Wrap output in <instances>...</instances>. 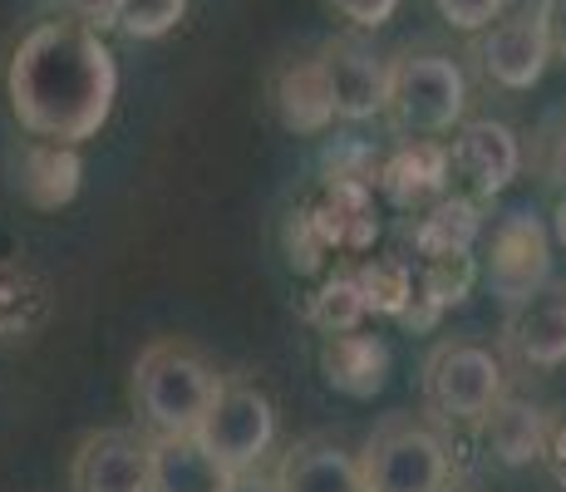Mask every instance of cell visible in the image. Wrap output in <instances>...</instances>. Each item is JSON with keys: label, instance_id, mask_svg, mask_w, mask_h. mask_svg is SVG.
Returning a JSON list of instances; mask_svg holds the SVG:
<instances>
[{"label": "cell", "instance_id": "1", "mask_svg": "<svg viewBox=\"0 0 566 492\" xmlns=\"http://www.w3.org/2000/svg\"><path fill=\"white\" fill-rule=\"evenodd\" d=\"M10 114L40 144L80 148L108 124L118 98V64L104 35L74 20H40L10 54Z\"/></svg>", "mask_w": 566, "mask_h": 492}, {"label": "cell", "instance_id": "2", "mask_svg": "<svg viewBox=\"0 0 566 492\" xmlns=\"http://www.w3.org/2000/svg\"><path fill=\"white\" fill-rule=\"evenodd\" d=\"M222 369L188 341H158L134 359V409L148 439L158 433H192L207 404L222 389Z\"/></svg>", "mask_w": 566, "mask_h": 492}, {"label": "cell", "instance_id": "3", "mask_svg": "<svg viewBox=\"0 0 566 492\" xmlns=\"http://www.w3.org/2000/svg\"><path fill=\"white\" fill-rule=\"evenodd\" d=\"M385 114H389V124L409 138L453 134L468 114V80L459 70V60L439 54V50L399 54V60L389 64Z\"/></svg>", "mask_w": 566, "mask_h": 492}, {"label": "cell", "instance_id": "4", "mask_svg": "<svg viewBox=\"0 0 566 492\" xmlns=\"http://www.w3.org/2000/svg\"><path fill=\"white\" fill-rule=\"evenodd\" d=\"M503 394H507V365L493 345L443 341L423 359V404L443 423L478 429Z\"/></svg>", "mask_w": 566, "mask_h": 492}, {"label": "cell", "instance_id": "5", "mask_svg": "<svg viewBox=\"0 0 566 492\" xmlns=\"http://www.w3.org/2000/svg\"><path fill=\"white\" fill-rule=\"evenodd\" d=\"M365 492H443L449 488V443L433 423L395 414L355 453Z\"/></svg>", "mask_w": 566, "mask_h": 492}, {"label": "cell", "instance_id": "6", "mask_svg": "<svg viewBox=\"0 0 566 492\" xmlns=\"http://www.w3.org/2000/svg\"><path fill=\"white\" fill-rule=\"evenodd\" d=\"M281 414L271 404L266 389L242 385V379H222L217 399L207 404L192 439L202 443V453L227 473H252L266 463V453L276 448Z\"/></svg>", "mask_w": 566, "mask_h": 492}, {"label": "cell", "instance_id": "7", "mask_svg": "<svg viewBox=\"0 0 566 492\" xmlns=\"http://www.w3.org/2000/svg\"><path fill=\"white\" fill-rule=\"evenodd\" d=\"M321 74L325 90H331V108L345 124H365V118L385 114V94H389V64L379 60L365 40H331L321 54Z\"/></svg>", "mask_w": 566, "mask_h": 492}, {"label": "cell", "instance_id": "8", "mask_svg": "<svg viewBox=\"0 0 566 492\" xmlns=\"http://www.w3.org/2000/svg\"><path fill=\"white\" fill-rule=\"evenodd\" d=\"M478 64H483V74L497 84V90H532V84H542V74H547L552 54H547V40H542V25L532 10H522V15H497L488 30H478Z\"/></svg>", "mask_w": 566, "mask_h": 492}, {"label": "cell", "instance_id": "9", "mask_svg": "<svg viewBox=\"0 0 566 492\" xmlns=\"http://www.w3.org/2000/svg\"><path fill=\"white\" fill-rule=\"evenodd\" d=\"M74 492H148V433L99 429L80 443L70 468Z\"/></svg>", "mask_w": 566, "mask_h": 492}, {"label": "cell", "instance_id": "10", "mask_svg": "<svg viewBox=\"0 0 566 492\" xmlns=\"http://www.w3.org/2000/svg\"><path fill=\"white\" fill-rule=\"evenodd\" d=\"M503 349L522 369L566 365V286H542L513 305L503 325Z\"/></svg>", "mask_w": 566, "mask_h": 492}, {"label": "cell", "instance_id": "11", "mask_svg": "<svg viewBox=\"0 0 566 492\" xmlns=\"http://www.w3.org/2000/svg\"><path fill=\"white\" fill-rule=\"evenodd\" d=\"M488 276H493V291L513 305L547 286V232L527 212H513V222L497 227Z\"/></svg>", "mask_w": 566, "mask_h": 492}, {"label": "cell", "instance_id": "12", "mask_svg": "<svg viewBox=\"0 0 566 492\" xmlns=\"http://www.w3.org/2000/svg\"><path fill=\"white\" fill-rule=\"evenodd\" d=\"M271 478H276L281 492H365L355 453L345 443L325 439V433L291 443Z\"/></svg>", "mask_w": 566, "mask_h": 492}, {"label": "cell", "instance_id": "13", "mask_svg": "<svg viewBox=\"0 0 566 492\" xmlns=\"http://www.w3.org/2000/svg\"><path fill=\"white\" fill-rule=\"evenodd\" d=\"M453 168L468 172L478 192L493 197L522 172V144L513 128L497 124V118H473L453 138Z\"/></svg>", "mask_w": 566, "mask_h": 492}, {"label": "cell", "instance_id": "14", "mask_svg": "<svg viewBox=\"0 0 566 492\" xmlns=\"http://www.w3.org/2000/svg\"><path fill=\"white\" fill-rule=\"evenodd\" d=\"M227 468L202 453L192 433L148 439V492H227Z\"/></svg>", "mask_w": 566, "mask_h": 492}, {"label": "cell", "instance_id": "15", "mask_svg": "<svg viewBox=\"0 0 566 492\" xmlns=\"http://www.w3.org/2000/svg\"><path fill=\"white\" fill-rule=\"evenodd\" d=\"M478 429L488 433V448H493V458L503 468H527V463H537V458H547L552 419L527 399L503 394V399L493 404V414H488Z\"/></svg>", "mask_w": 566, "mask_h": 492}, {"label": "cell", "instance_id": "16", "mask_svg": "<svg viewBox=\"0 0 566 492\" xmlns=\"http://www.w3.org/2000/svg\"><path fill=\"white\" fill-rule=\"evenodd\" d=\"M276 108H281V124L296 128V134H321L331 124L335 108H331L321 60H296L276 74Z\"/></svg>", "mask_w": 566, "mask_h": 492}, {"label": "cell", "instance_id": "17", "mask_svg": "<svg viewBox=\"0 0 566 492\" xmlns=\"http://www.w3.org/2000/svg\"><path fill=\"white\" fill-rule=\"evenodd\" d=\"M20 192L35 207H64L80 192V153L64 144H30L20 163Z\"/></svg>", "mask_w": 566, "mask_h": 492}, {"label": "cell", "instance_id": "18", "mask_svg": "<svg viewBox=\"0 0 566 492\" xmlns=\"http://www.w3.org/2000/svg\"><path fill=\"white\" fill-rule=\"evenodd\" d=\"M45 315H50L45 281L25 266L0 261V341H30L45 325Z\"/></svg>", "mask_w": 566, "mask_h": 492}, {"label": "cell", "instance_id": "19", "mask_svg": "<svg viewBox=\"0 0 566 492\" xmlns=\"http://www.w3.org/2000/svg\"><path fill=\"white\" fill-rule=\"evenodd\" d=\"M182 15H188V0H124L118 30H124L128 40H158V35H168Z\"/></svg>", "mask_w": 566, "mask_h": 492}, {"label": "cell", "instance_id": "20", "mask_svg": "<svg viewBox=\"0 0 566 492\" xmlns=\"http://www.w3.org/2000/svg\"><path fill=\"white\" fill-rule=\"evenodd\" d=\"M503 6H507V0H433V10H439L453 30H463V35L488 30L497 15H503Z\"/></svg>", "mask_w": 566, "mask_h": 492}, {"label": "cell", "instance_id": "21", "mask_svg": "<svg viewBox=\"0 0 566 492\" xmlns=\"http://www.w3.org/2000/svg\"><path fill=\"white\" fill-rule=\"evenodd\" d=\"M64 10H70L74 25L94 30V35H104V30H118V15H124V0H60Z\"/></svg>", "mask_w": 566, "mask_h": 492}, {"label": "cell", "instance_id": "22", "mask_svg": "<svg viewBox=\"0 0 566 492\" xmlns=\"http://www.w3.org/2000/svg\"><path fill=\"white\" fill-rule=\"evenodd\" d=\"M331 6H335V15H345L355 30H379L395 20L399 0H331Z\"/></svg>", "mask_w": 566, "mask_h": 492}, {"label": "cell", "instance_id": "23", "mask_svg": "<svg viewBox=\"0 0 566 492\" xmlns=\"http://www.w3.org/2000/svg\"><path fill=\"white\" fill-rule=\"evenodd\" d=\"M537 25H542V40H547V54L566 64V0H537Z\"/></svg>", "mask_w": 566, "mask_h": 492}, {"label": "cell", "instance_id": "24", "mask_svg": "<svg viewBox=\"0 0 566 492\" xmlns=\"http://www.w3.org/2000/svg\"><path fill=\"white\" fill-rule=\"evenodd\" d=\"M227 492H281V488H276V478H271L266 468H252V473L227 478Z\"/></svg>", "mask_w": 566, "mask_h": 492}, {"label": "cell", "instance_id": "25", "mask_svg": "<svg viewBox=\"0 0 566 492\" xmlns=\"http://www.w3.org/2000/svg\"><path fill=\"white\" fill-rule=\"evenodd\" d=\"M547 178H552V182H562V188H566V128H562V134L547 144Z\"/></svg>", "mask_w": 566, "mask_h": 492}, {"label": "cell", "instance_id": "26", "mask_svg": "<svg viewBox=\"0 0 566 492\" xmlns=\"http://www.w3.org/2000/svg\"><path fill=\"white\" fill-rule=\"evenodd\" d=\"M443 492H459V488H443Z\"/></svg>", "mask_w": 566, "mask_h": 492}]
</instances>
